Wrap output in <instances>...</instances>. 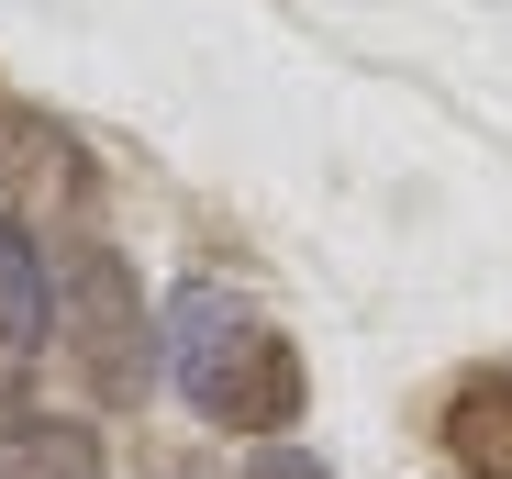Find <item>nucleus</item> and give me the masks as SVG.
I'll list each match as a JSON object with an SVG mask.
<instances>
[{
	"label": "nucleus",
	"mask_w": 512,
	"mask_h": 479,
	"mask_svg": "<svg viewBox=\"0 0 512 479\" xmlns=\"http://www.w3.org/2000/svg\"><path fill=\"white\" fill-rule=\"evenodd\" d=\"M167 379L190 390V413L212 435H290L301 402H312V368L279 324H256V312L212 279L179 290V312H167Z\"/></svg>",
	"instance_id": "obj_1"
},
{
	"label": "nucleus",
	"mask_w": 512,
	"mask_h": 479,
	"mask_svg": "<svg viewBox=\"0 0 512 479\" xmlns=\"http://www.w3.org/2000/svg\"><path fill=\"white\" fill-rule=\"evenodd\" d=\"M56 335H67V368H78V390H90L101 413H134L156 390V312H145V279L112 246H67Z\"/></svg>",
	"instance_id": "obj_2"
},
{
	"label": "nucleus",
	"mask_w": 512,
	"mask_h": 479,
	"mask_svg": "<svg viewBox=\"0 0 512 479\" xmlns=\"http://www.w3.org/2000/svg\"><path fill=\"white\" fill-rule=\"evenodd\" d=\"M0 201H12L34 234H90L101 223V156L78 145L45 101H23L0 78Z\"/></svg>",
	"instance_id": "obj_3"
},
{
	"label": "nucleus",
	"mask_w": 512,
	"mask_h": 479,
	"mask_svg": "<svg viewBox=\"0 0 512 479\" xmlns=\"http://www.w3.org/2000/svg\"><path fill=\"white\" fill-rule=\"evenodd\" d=\"M45 335H56V268H45V234H34L23 212H0V424H23Z\"/></svg>",
	"instance_id": "obj_4"
},
{
	"label": "nucleus",
	"mask_w": 512,
	"mask_h": 479,
	"mask_svg": "<svg viewBox=\"0 0 512 479\" xmlns=\"http://www.w3.org/2000/svg\"><path fill=\"white\" fill-rule=\"evenodd\" d=\"M435 446L457 457V479H512V368H468L435 402Z\"/></svg>",
	"instance_id": "obj_5"
},
{
	"label": "nucleus",
	"mask_w": 512,
	"mask_h": 479,
	"mask_svg": "<svg viewBox=\"0 0 512 479\" xmlns=\"http://www.w3.org/2000/svg\"><path fill=\"white\" fill-rule=\"evenodd\" d=\"M0 479H112V435L78 413H23L0 424Z\"/></svg>",
	"instance_id": "obj_6"
},
{
	"label": "nucleus",
	"mask_w": 512,
	"mask_h": 479,
	"mask_svg": "<svg viewBox=\"0 0 512 479\" xmlns=\"http://www.w3.org/2000/svg\"><path fill=\"white\" fill-rule=\"evenodd\" d=\"M134 479H223V468H212V446H179V435H167V446L134 457Z\"/></svg>",
	"instance_id": "obj_7"
},
{
	"label": "nucleus",
	"mask_w": 512,
	"mask_h": 479,
	"mask_svg": "<svg viewBox=\"0 0 512 479\" xmlns=\"http://www.w3.org/2000/svg\"><path fill=\"white\" fill-rule=\"evenodd\" d=\"M245 479H334V468H323L312 446H256V468H245Z\"/></svg>",
	"instance_id": "obj_8"
},
{
	"label": "nucleus",
	"mask_w": 512,
	"mask_h": 479,
	"mask_svg": "<svg viewBox=\"0 0 512 479\" xmlns=\"http://www.w3.org/2000/svg\"><path fill=\"white\" fill-rule=\"evenodd\" d=\"M446 479H457V468H446Z\"/></svg>",
	"instance_id": "obj_9"
}]
</instances>
